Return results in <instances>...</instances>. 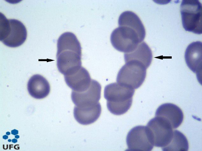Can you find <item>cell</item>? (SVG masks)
<instances>
[{"label": "cell", "mask_w": 202, "mask_h": 151, "mask_svg": "<svg viewBox=\"0 0 202 151\" xmlns=\"http://www.w3.org/2000/svg\"><path fill=\"white\" fill-rule=\"evenodd\" d=\"M57 47V65L61 73L71 74L82 67V48L75 34L63 33L58 40Z\"/></svg>", "instance_id": "cell-1"}, {"label": "cell", "mask_w": 202, "mask_h": 151, "mask_svg": "<svg viewBox=\"0 0 202 151\" xmlns=\"http://www.w3.org/2000/svg\"><path fill=\"white\" fill-rule=\"evenodd\" d=\"M135 90L117 83L106 86L104 97L107 101V106L111 113L121 115L126 112L130 108Z\"/></svg>", "instance_id": "cell-2"}, {"label": "cell", "mask_w": 202, "mask_h": 151, "mask_svg": "<svg viewBox=\"0 0 202 151\" xmlns=\"http://www.w3.org/2000/svg\"><path fill=\"white\" fill-rule=\"evenodd\" d=\"M0 17L1 41L10 47L21 45L27 37V30L25 25L18 20L7 19L1 13Z\"/></svg>", "instance_id": "cell-3"}, {"label": "cell", "mask_w": 202, "mask_h": 151, "mask_svg": "<svg viewBox=\"0 0 202 151\" xmlns=\"http://www.w3.org/2000/svg\"><path fill=\"white\" fill-rule=\"evenodd\" d=\"M180 8L182 24L184 29L196 34H201V3L198 0H183Z\"/></svg>", "instance_id": "cell-4"}, {"label": "cell", "mask_w": 202, "mask_h": 151, "mask_svg": "<svg viewBox=\"0 0 202 151\" xmlns=\"http://www.w3.org/2000/svg\"><path fill=\"white\" fill-rule=\"evenodd\" d=\"M144 37L133 29L126 26H119L112 32L111 43L117 50L125 53L134 51Z\"/></svg>", "instance_id": "cell-5"}, {"label": "cell", "mask_w": 202, "mask_h": 151, "mask_svg": "<svg viewBox=\"0 0 202 151\" xmlns=\"http://www.w3.org/2000/svg\"><path fill=\"white\" fill-rule=\"evenodd\" d=\"M147 68L142 63L131 60L126 63L117 75V83L134 89L140 87L144 82Z\"/></svg>", "instance_id": "cell-6"}, {"label": "cell", "mask_w": 202, "mask_h": 151, "mask_svg": "<svg viewBox=\"0 0 202 151\" xmlns=\"http://www.w3.org/2000/svg\"><path fill=\"white\" fill-rule=\"evenodd\" d=\"M146 126L155 147L163 148L170 141L173 135V129L164 119L156 117L149 121Z\"/></svg>", "instance_id": "cell-7"}, {"label": "cell", "mask_w": 202, "mask_h": 151, "mask_svg": "<svg viewBox=\"0 0 202 151\" xmlns=\"http://www.w3.org/2000/svg\"><path fill=\"white\" fill-rule=\"evenodd\" d=\"M126 142L128 151H150L154 146L147 126H138L132 128L127 134Z\"/></svg>", "instance_id": "cell-8"}, {"label": "cell", "mask_w": 202, "mask_h": 151, "mask_svg": "<svg viewBox=\"0 0 202 151\" xmlns=\"http://www.w3.org/2000/svg\"><path fill=\"white\" fill-rule=\"evenodd\" d=\"M101 86L97 81L91 80V84L86 90L82 92L72 91L71 98L76 106L83 107L96 104L101 97Z\"/></svg>", "instance_id": "cell-9"}, {"label": "cell", "mask_w": 202, "mask_h": 151, "mask_svg": "<svg viewBox=\"0 0 202 151\" xmlns=\"http://www.w3.org/2000/svg\"><path fill=\"white\" fill-rule=\"evenodd\" d=\"M155 116L165 119L173 129L178 127L182 123L184 117L181 109L177 105L171 103H166L159 106L156 111Z\"/></svg>", "instance_id": "cell-10"}, {"label": "cell", "mask_w": 202, "mask_h": 151, "mask_svg": "<svg viewBox=\"0 0 202 151\" xmlns=\"http://www.w3.org/2000/svg\"><path fill=\"white\" fill-rule=\"evenodd\" d=\"M64 78L67 85L73 91L77 92L87 90L92 80L88 71L82 67L73 73L64 76Z\"/></svg>", "instance_id": "cell-11"}, {"label": "cell", "mask_w": 202, "mask_h": 151, "mask_svg": "<svg viewBox=\"0 0 202 151\" xmlns=\"http://www.w3.org/2000/svg\"><path fill=\"white\" fill-rule=\"evenodd\" d=\"M185 58L187 66L193 72L197 75L199 73H201L202 42L197 41L189 44L185 52Z\"/></svg>", "instance_id": "cell-12"}, {"label": "cell", "mask_w": 202, "mask_h": 151, "mask_svg": "<svg viewBox=\"0 0 202 151\" xmlns=\"http://www.w3.org/2000/svg\"><path fill=\"white\" fill-rule=\"evenodd\" d=\"M101 112L100 103L91 106L80 107L75 106L73 114L76 120L80 124L87 125L96 121L100 117Z\"/></svg>", "instance_id": "cell-13"}, {"label": "cell", "mask_w": 202, "mask_h": 151, "mask_svg": "<svg viewBox=\"0 0 202 151\" xmlns=\"http://www.w3.org/2000/svg\"><path fill=\"white\" fill-rule=\"evenodd\" d=\"M27 90L30 95L38 99L47 96L50 91V86L47 80L42 76L36 74L30 78L27 84Z\"/></svg>", "instance_id": "cell-14"}, {"label": "cell", "mask_w": 202, "mask_h": 151, "mask_svg": "<svg viewBox=\"0 0 202 151\" xmlns=\"http://www.w3.org/2000/svg\"><path fill=\"white\" fill-rule=\"evenodd\" d=\"M152 56L150 49L144 42L139 43L133 51L124 54L125 63L131 60H136L142 63L147 68L151 64Z\"/></svg>", "instance_id": "cell-15"}, {"label": "cell", "mask_w": 202, "mask_h": 151, "mask_svg": "<svg viewBox=\"0 0 202 151\" xmlns=\"http://www.w3.org/2000/svg\"><path fill=\"white\" fill-rule=\"evenodd\" d=\"M118 24L119 26H126L133 29L145 37L144 27L139 17L134 13L130 11L122 13L119 17Z\"/></svg>", "instance_id": "cell-16"}, {"label": "cell", "mask_w": 202, "mask_h": 151, "mask_svg": "<svg viewBox=\"0 0 202 151\" xmlns=\"http://www.w3.org/2000/svg\"><path fill=\"white\" fill-rule=\"evenodd\" d=\"M189 148V143L186 137L180 132L174 130L170 141L162 149L164 151H187Z\"/></svg>", "instance_id": "cell-17"}, {"label": "cell", "mask_w": 202, "mask_h": 151, "mask_svg": "<svg viewBox=\"0 0 202 151\" xmlns=\"http://www.w3.org/2000/svg\"><path fill=\"white\" fill-rule=\"evenodd\" d=\"M11 133L12 134L15 135L18 133V132L16 129H14L11 131Z\"/></svg>", "instance_id": "cell-18"}, {"label": "cell", "mask_w": 202, "mask_h": 151, "mask_svg": "<svg viewBox=\"0 0 202 151\" xmlns=\"http://www.w3.org/2000/svg\"><path fill=\"white\" fill-rule=\"evenodd\" d=\"M12 141L14 143H15L17 142V140L16 139H14L12 140Z\"/></svg>", "instance_id": "cell-19"}, {"label": "cell", "mask_w": 202, "mask_h": 151, "mask_svg": "<svg viewBox=\"0 0 202 151\" xmlns=\"http://www.w3.org/2000/svg\"><path fill=\"white\" fill-rule=\"evenodd\" d=\"M8 136L7 135H5L3 136V138L4 139H6L8 138Z\"/></svg>", "instance_id": "cell-20"}, {"label": "cell", "mask_w": 202, "mask_h": 151, "mask_svg": "<svg viewBox=\"0 0 202 151\" xmlns=\"http://www.w3.org/2000/svg\"><path fill=\"white\" fill-rule=\"evenodd\" d=\"M15 138H19V135H16V136H15Z\"/></svg>", "instance_id": "cell-21"}, {"label": "cell", "mask_w": 202, "mask_h": 151, "mask_svg": "<svg viewBox=\"0 0 202 151\" xmlns=\"http://www.w3.org/2000/svg\"><path fill=\"white\" fill-rule=\"evenodd\" d=\"M8 132V133H8L7 132L6 133V134L7 135H9L10 134V132Z\"/></svg>", "instance_id": "cell-22"}]
</instances>
